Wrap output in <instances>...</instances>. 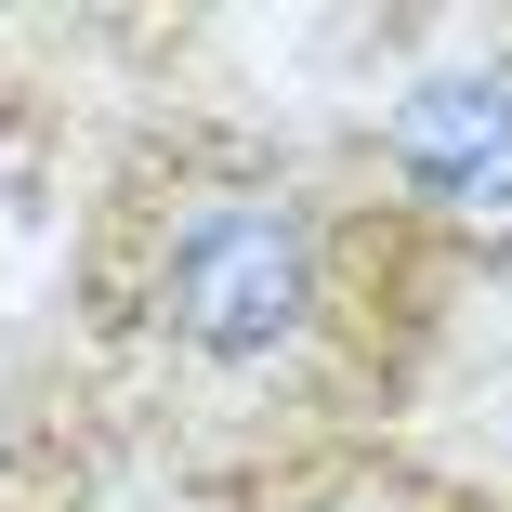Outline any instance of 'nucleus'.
<instances>
[{
  "mask_svg": "<svg viewBox=\"0 0 512 512\" xmlns=\"http://www.w3.org/2000/svg\"><path fill=\"white\" fill-rule=\"evenodd\" d=\"M368 224L289 171H171L106 211V316L184 368H302L355 316Z\"/></svg>",
  "mask_w": 512,
  "mask_h": 512,
  "instance_id": "obj_1",
  "label": "nucleus"
},
{
  "mask_svg": "<svg viewBox=\"0 0 512 512\" xmlns=\"http://www.w3.org/2000/svg\"><path fill=\"white\" fill-rule=\"evenodd\" d=\"M368 171L421 224H512V79H421L368 132Z\"/></svg>",
  "mask_w": 512,
  "mask_h": 512,
  "instance_id": "obj_2",
  "label": "nucleus"
},
{
  "mask_svg": "<svg viewBox=\"0 0 512 512\" xmlns=\"http://www.w3.org/2000/svg\"><path fill=\"white\" fill-rule=\"evenodd\" d=\"M289 512H460V499H447V486H407V473H342V486L289 499Z\"/></svg>",
  "mask_w": 512,
  "mask_h": 512,
  "instance_id": "obj_3",
  "label": "nucleus"
}]
</instances>
